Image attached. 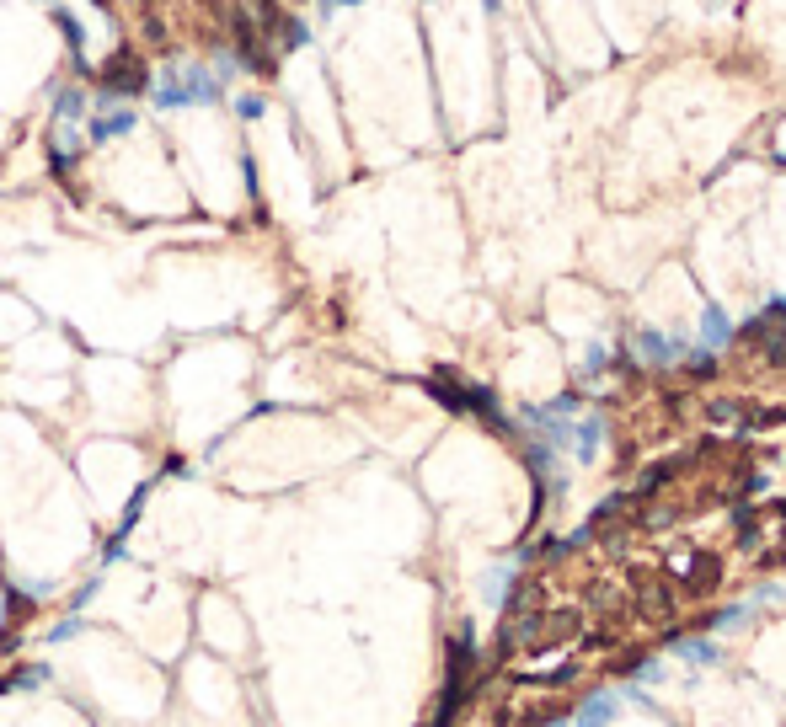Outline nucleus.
I'll use <instances>...</instances> for the list:
<instances>
[{"label":"nucleus","instance_id":"f257e3e1","mask_svg":"<svg viewBox=\"0 0 786 727\" xmlns=\"http://www.w3.org/2000/svg\"><path fill=\"white\" fill-rule=\"evenodd\" d=\"M610 711H615V695H594V701L578 711V727H605Z\"/></svg>","mask_w":786,"mask_h":727},{"label":"nucleus","instance_id":"f03ea898","mask_svg":"<svg viewBox=\"0 0 786 727\" xmlns=\"http://www.w3.org/2000/svg\"><path fill=\"white\" fill-rule=\"evenodd\" d=\"M647 359H680V343H664V337H642Z\"/></svg>","mask_w":786,"mask_h":727},{"label":"nucleus","instance_id":"7ed1b4c3","mask_svg":"<svg viewBox=\"0 0 786 727\" xmlns=\"http://www.w3.org/2000/svg\"><path fill=\"white\" fill-rule=\"evenodd\" d=\"M722 337H728V321L712 311V316H706V343H722Z\"/></svg>","mask_w":786,"mask_h":727}]
</instances>
